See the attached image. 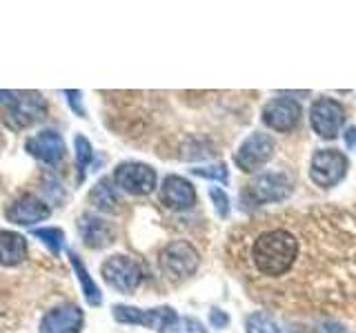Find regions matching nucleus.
Here are the masks:
<instances>
[{
	"label": "nucleus",
	"mask_w": 356,
	"mask_h": 333,
	"mask_svg": "<svg viewBox=\"0 0 356 333\" xmlns=\"http://www.w3.org/2000/svg\"><path fill=\"white\" fill-rule=\"evenodd\" d=\"M44 116H47V103H44V98L40 94H22L7 109L5 125L11 131H20L36 125Z\"/></svg>",
	"instance_id": "nucleus-8"
},
{
	"label": "nucleus",
	"mask_w": 356,
	"mask_h": 333,
	"mask_svg": "<svg viewBox=\"0 0 356 333\" xmlns=\"http://www.w3.org/2000/svg\"><path fill=\"white\" fill-rule=\"evenodd\" d=\"M65 94H67V98H70V105L74 107L76 114L85 118V109L81 105V92H65Z\"/></svg>",
	"instance_id": "nucleus-27"
},
{
	"label": "nucleus",
	"mask_w": 356,
	"mask_h": 333,
	"mask_svg": "<svg viewBox=\"0 0 356 333\" xmlns=\"http://www.w3.org/2000/svg\"><path fill=\"white\" fill-rule=\"evenodd\" d=\"M209 322H211V325H214V327H218V329H225V327L229 325V316H227L222 309H211Z\"/></svg>",
	"instance_id": "nucleus-26"
},
{
	"label": "nucleus",
	"mask_w": 356,
	"mask_h": 333,
	"mask_svg": "<svg viewBox=\"0 0 356 333\" xmlns=\"http://www.w3.org/2000/svg\"><path fill=\"white\" fill-rule=\"evenodd\" d=\"M83 311L76 305H60L44 314L40 320V333H81Z\"/></svg>",
	"instance_id": "nucleus-13"
},
{
	"label": "nucleus",
	"mask_w": 356,
	"mask_h": 333,
	"mask_svg": "<svg viewBox=\"0 0 356 333\" xmlns=\"http://www.w3.org/2000/svg\"><path fill=\"white\" fill-rule=\"evenodd\" d=\"M100 271H103V278L105 282L111 284L114 289H118L120 293H131L136 291L138 284L143 282V269L140 264L129 258V255H111L103 262L100 266Z\"/></svg>",
	"instance_id": "nucleus-3"
},
{
	"label": "nucleus",
	"mask_w": 356,
	"mask_h": 333,
	"mask_svg": "<svg viewBox=\"0 0 356 333\" xmlns=\"http://www.w3.org/2000/svg\"><path fill=\"white\" fill-rule=\"evenodd\" d=\"M300 116H303V109L292 98H274L265 105L263 109V122L274 131H292Z\"/></svg>",
	"instance_id": "nucleus-11"
},
{
	"label": "nucleus",
	"mask_w": 356,
	"mask_h": 333,
	"mask_svg": "<svg viewBox=\"0 0 356 333\" xmlns=\"http://www.w3.org/2000/svg\"><path fill=\"white\" fill-rule=\"evenodd\" d=\"M245 329H248V333H281L278 322L270 314H265V311H256V314L248 316Z\"/></svg>",
	"instance_id": "nucleus-20"
},
{
	"label": "nucleus",
	"mask_w": 356,
	"mask_h": 333,
	"mask_svg": "<svg viewBox=\"0 0 356 333\" xmlns=\"http://www.w3.org/2000/svg\"><path fill=\"white\" fill-rule=\"evenodd\" d=\"M298 255V242L289 231L274 229L261 233L254 242L252 260L263 275L278 278L292 269Z\"/></svg>",
	"instance_id": "nucleus-1"
},
{
	"label": "nucleus",
	"mask_w": 356,
	"mask_h": 333,
	"mask_svg": "<svg viewBox=\"0 0 356 333\" xmlns=\"http://www.w3.org/2000/svg\"><path fill=\"white\" fill-rule=\"evenodd\" d=\"M345 122V109L334 98H318L309 109V125L316 136L334 140L341 133Z\"/></svg>",
	"instance_id": "nucleus-6"
},
{
	"label": "nucleus",
	"mask_w": 356,
	"mask_h": 333,
	"mask_svg": "<svg viewBox=\"0 0 356 333\" xmlns=\"http://www.w3.org/2000/svg\"><path fill=\"white\" fill-rule=\"evenodd\" d=\"M27 258V242L20 233L0 231V264L14 266Z\"/></svg>",
	"instance_id": "nucleus-17"
},
{
	"label": "nucleus",
	"mask_w": 356,
	"mask_h": 333,
	"mask_svg": "<svg viewBox=\"0 0 356 333\" xmlns=\"http://www.w3.org/2000/svg\"><path fill=\"white\" fill-rule=\"evenodd\" d=\"M114 318L122 325H140L147 329L163 331L167 325L178 318L172 307H159V309H138V307H127V305H116L114 307Z\"/></svg>",
	"instance_id": "nucleus-9"
},
{
	"label": "nucleus",
	"mask_w": 356,
	"mask_h": 333,
	"mask_svg": "<svg viewBox=\"0 0 356 333\" xmlns=\"http://www.w3.org/2000/svg\"><path fill=\"white\" fill-rule=\"evenodd\" d=\"M114 185L131 196H147L156 189V171L145 162H120L114 171Z\"/></svg>",
	"instance_id": "nucleus-7"
},
{
	"label": "nucleus",
	"mask_w": 356,
	"mask_h": 333,
	"mask_svg": "<svg viewBox=\"0 0 356 333\" xmlns=\"http://www.w3.org/2000/svg\"><path fill=\"white\" fill-rule=\"evenodd\" d=\"M161 200L174 211H189L196 205V189L181 176H167L161 187Z\"/></svg>",
	"instance_id": "nucleus-12"
},
{
	"label": "nucleus",
	"mask_w": 356,
	"mask_h": 333,
	"mask_svg": "<svg viewBox=\"0 0 356 333\" xmlns=\"http://www.w3.org/2000/svg\"><path fill=\"white\" fill-rule=\"evenodd\" d=\"M289 194H292V182L285 173H261L250 185V196L259 205L283 203Z\"/></svg>",
	"instance_id": "nucleus-10"
},
{
	"label": "nucleus",
	"mask_w": 356,
	"mask_h": 333,
	"mask_svg": "<svg viewBox=\"0 0 356 333\" xmlns=\"http://www.w3.org/2000/svg\"><path fill=\"white\" fill-rule=\"evenodd\" d=\"M161 333H207L203 322L196 318H176L172 325H167Z\"/></svg>",
	"instance_id": "nucleus-22"
},
{
	"label": "nucleus",
	"mask_w": 356,
	"mask_h": 333,
	"mask_svg": "<svg viewBox=\"0 0 356 333\" xmlns=\"http://www.w3.org/2000/svg\"><path fill=\"white\" fill-rule=\"evenodd\" d=\"M345 144H348V149L356 147V127H348L345 131Z\"/></svg>",
	"instance_id": "nucleus-28"
},
{
	"label": "nucleus",
	"mask_w": 356,
	"mask_h": 333,
	"mask_svg": "<svg viewBox=\"0 0 356 333\" xmlns=\"http://www.w3.org/2000/svg\"><path fill=\"white\" fill-rule=\"evenodd\" d=\"M89 200H92V205L98 211H105V214H114V211H118V196L114 191V185H111V180H107V178H103V180L92 189Z\"/></svg>",
	"instance_id": "nucleus-18"
},
{
	"label": "nucleus",
	"mask_w": 356,
	"mask_h": 333,
	"mask_svg": "<svg viewBox=\"0 0 356 333\" xmlns=\"http://www.w3.org/2000/svg\"><path fill=\"white\" fill-rule=\"evenodd\" d=\"M348 155L339 149H316L309 160V178L321 189L339 185L348 173Z\"/></svg>",
	"instance_id": "nucleus-2"
},
{
	"label": "nucleus",
	"mask_w": 356,
	"mask_h": 333,
	"mask_svg": "<svg viewBox=\"0 0 356 333\" xmlns=\"http://www.w3.org/2000/svg\"><path fill=\"white\" fill-rule=\"evenodd\" d=\"M51 209L49 205H44L40 198L25 194L16 198L14 203L7 207V220L14 222V225H33V222H40L44 218H49Z\"/></svg>",
	"instance_id": "nucleus-15"
},
{
	"label": "nucleus",
	"mask_w": 356,
	"mask_h": 333,
	"mask_svg": "<svg viewBox=\"0 0 356 333\" xmlns=\"http://www.w3.org/2000/svg\"><path fill=\"white\" fill-rule=\"evenodd\" d=\"M70 260H72V266H74L76 275H78V282H81V287H83L85 300L92 307H98L100 302H103V296H100L98 284L92 280V275H89V271L85 269V264L81 262V258H78L74 251H70Z\"/></svg>",
	"instance_id": "nucleus-19"
},
{
	"label": "nucleus",
	"mask_w": 356,
	"mask_h": 333,
	"mask_svg": "<svg viewBox=\"0 0 356 333\" xmlns=\"http://www.w3.org/2000/svg\"><path fill=\"white\" fill-rule=\"evenodd\" d=\"M274 149H276V142L272 140V136L254 131L252 136L243 140V144L236 149V153H234V162H236L241 171L252 173L272 160Z\"/></svg>",
	"instance_id": "nucleus-4"
},
{
	"label": "nucleus",
	"mask_w": 356,
	"mask_h": 333,
	"mask_svg": "<svg viewBox=\"0 0 356 333\" xmlns=\"http://www.w3.org/2000/svg\"><path fill=\"white\" fill-rule=\"evenodd\" d=\"M198 262H200L198 251L185 240L170 242L161 253L163 271L170 278H174V280H183V278L194 275L198 269Z\"/></svg>",
	"instance_id": "nucleus-5"
},
{
	"label": "nucleus",
	"mask_w": 356,
	"mask_h": 333,
	"mask_svg": "<svg viewBox=\"0 0 356 333\" xmlns=\"http://www.w3.org/2000/svg\"><path fill=\"white\" fill-rule=\"evenodd\" d=\"M25 147L33 158L42 160L44 164H58L65 155V140L60 133L54 129H44L38 136L29 138Z\"/></svg>",
	"instance_id": "nucleus-14"
},
{
	"label": "nucleus",
	"mask_w": 356,
	"mask_h": 333,
	"mask_svg": "<svg viewBox=\"0 0 356 333\" xmlns=\"http://www.w3.org/2000/svg\"><path fill=\"white\" fill-rule=\"evenodd\" d=\"M78 231H81V238L89 249H103L107 244L114 242V236H116L114 227H111L107 220L89 216V214L81 216V220H78Z\"/></svg>",
	"instance_id": "nucleus-16"
},
{
	"label": "nucleus",
	"mask_w": 356,
	"mask_h": 333,
	"mask_svg": "<svg viewBox=\"0 0 356 333\" xmlns=\"http://www.w3.org/2000/svg\"><path fill=\"white\" fill-rule=\"evenodd\" d=\"M74 144H76V164H78V169H81V178H83L89 162L94 160V151H92V144H89V140L85 136H76Z\"/></svg>",
	"instance_id": "nucleus-23"
},
{
	"label": "nucleus",
	"mask_w": 356,
	"mask_h": 333,
	"mask_svg": "<svg viewBox=\"0 0 356 333\" xmlns=\"http://www.w3.org/2000/svg\"><path fill=\"white\" fill-rule=\"evenodd\" d=\"M209 198H211V203H214L216 214L220 218H227L229 216V198H227V194L222 191V189H218V187H211L209 189Z\"/></svg>",
	"instance_id": "nucleus-25"
},
{
	"label": "nucleus",
	"mask_w": 356,
	"mask_h": 333,
	"mask_svg": "<svg viewBox=\"0 0 356 333\" xmlns=\"http://www.w3.org/2000/svg\"><path fill=\"white\" fill-rule=\"evenodd\" d=\"M9 98H18V94H14V92H0V100H9Z\"/></svg>",
	"instance_id": "nucleus-29"
},
{
	"label": "nucleus",
	"mask_w": 356,
	"mask_h": 333,
	"mask_svg": "<svg viewBox=\"0 0 356 333\" xmlns=\"http://www.w3.org/2000/svg\"><path fill=\"white\" fill-rule=\"evenodd\" d=\"M31 233H33V238H38L54 255H58V253H60L63 242H65V233H63L60 229L44 227V229H33Z\"/></svg>",
	"instance_id": "nucleus-21"
},
{
	"label": "nucleus",
	"mask_w": 356,
	"mask_h": 333,
	"mask_svg": "<svg viewBox=\"0 0 356 333\" xmlns=\"http://www.w3.org/2000/svg\"><path fill=\"white\" fill-rule=\"evenodd\" d=\"M194 176H200V178H209V180H216L220 185H227L229 180V173H227V166L218 162V164H207V166H194L192 169Z\"/></svg>",
	"instance_id": "nucleus-24"
}]
</instances>
